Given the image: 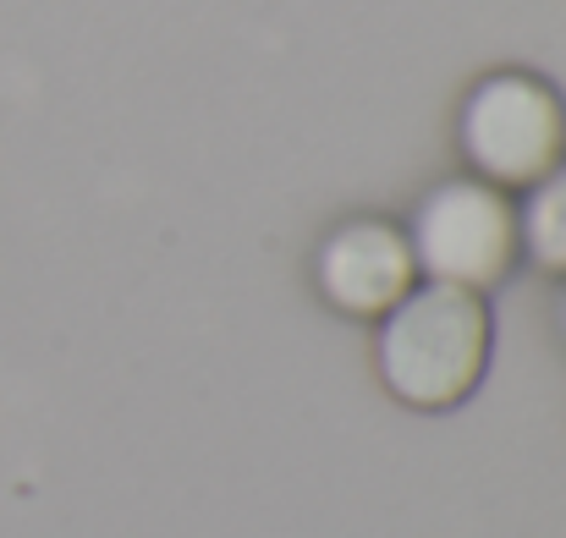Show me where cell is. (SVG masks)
Masks as SVG:
<instances>
[{
	"label": "cell",
	"instance_id": "3",
	"mask_svg": "<svg viewBox=\"0 0 566 538\" xmlns=\"http://www.w3.org/2000/svg\"><path fill=\"white\" fill-rule=\"evenodd\" d=\"M412 259L423 281L462 286V292H495L517 259H523V225L512 192L479 177H451L412 209L407 225Z\"/></svg>",
	"mask_w": 566,
	"mask_h": 538
},
{
	"label": "cell",
	"instance_id": "6",
	"mask_svg": "<svg viewBox=\"0 0 566 538\" xmlns=\"http://www.w3.org/2000/svg\"><path fill=\"white\" fill-rule=\"evenodd\" d=\"M562 336H566V303H562Z\"/></svg>",
	"mask_w": 566,
	"mask_h": 538
},
{
	"label": "cell",
	"instance_id": "4",
	"mask_svg": "<svg viewBox=\"0 0 566 538\" xmlns=\"http://www.w3.org/2000/svg\"><path fill=\"white\" fill-rule=\"evenodd\" d=\"M319 297L347 314V319H385L412 286H418V259L401 225L390 220H347L319 242L314 259Z\"/></svg>",
	"mask_w": 566,
	"mask_h": 538
},
{
	"label": "cell",
	"instance_id": "5",
	"mask_svg": "<svg viewBox=\"0 0 566 538\" xmlns=\"http://www.w3.org/2000/svg\"><path fill=\"white\" fill-rule=\"evenodd\" d=\"M517 225H523V253L551 270L566 275V160L545 181H534L517 203Z\"/></svg>",
	"mask_w": 566,
	"mask_h": 538
},
{
	"label": "cell",
	"instance_id": "2",
	"mask_svg": "<svg viewBox=\"0 0 566 538\" xmlns=\"http://www.w3.org/2000/svg\"><path fill=\"white\" fill-rule=\"evenodd\" d=\"M457 144L479 181L528 192L566 160V99L534 72H490L462 99Z\"/></svg>",
	"mask_w": 566,
	"mask_h": 538
},
{
	"label": "cell",
	"instance_id": "1",
	"mask_svg": "<svg viewBox=\"0 0 566 538\" xmlns=\"http://www.w3.org/2000/svg\"><path fill=\"white\" fill-rule=\"evenodd\" d=\"M490 347H495L490 303L479 292L423 281L379 319L375 362L385 390L401 407L451 412L479 390Z\"/></svg>",
	"mask_w": 566,
	"mask_h": 538
}]
</instances>
